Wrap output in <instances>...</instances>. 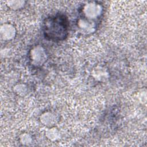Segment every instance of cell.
Wrapping results in <instances>:
<instances>
[{"label": "cell", "mask_w": 147, "mask_h": 147, "mask_svg": "<svg viewBox=\"0 0 147 147\" xmlns=\"http://www.w3.org/2000/svg\"><path fill=\"white\" fill-rule=\"evenodd\" d=\"M69 22L63 14H57L47 18L43 22V33L52 41L64 40L68 34Z\"/></svg>", "instance_id": "6da1fadb"}]
</instances>
